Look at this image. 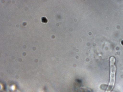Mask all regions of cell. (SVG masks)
<instances>
[{
	"mask_svg": "<svg viewBox=\"0 0 123 92\" xmlns=\"http://www.w3.org/2000/svg\"><path fill=\"white\" fill-rule=\"evenodd\" d=\"M115 60L113 57L111 58L110 60V83L114 84L115 81L116 67L115 63Z\"/></svg>",
	"mask_w": 123,
	"mask_h": 92,
	"instance_id": "cell-1",
	"label": "cell"
}]
</instances>
